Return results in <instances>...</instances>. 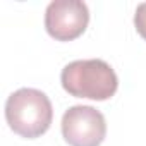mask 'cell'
<instances>
[{
	"label": "cell",
	"instance_id": "obj_1",
	"mask_svg": "<svg viewBox=\"0 0 146 146\" xmlns=\"http://www.w3.org/2000/svg\"><path fill=\"white\" fill-rule=\"evenodd\" d=\"M62 88L76 98L105 102L112 98L119 88L115 70L102 58L74 60L62 69Z\"/></svg>",
	"mask_w": 146,
	"mask_h": 146
},
{
	"label": "cell",
	"instance_id": "obj_2",
	"mask_svg": "<svg viewBox=\"0 0 146 146\" xmlns=\"http://www.w3.org/2000/svg\"><path fill=\"white\" fill-rule=\"evenodd\" d=\"M5 119L9 127L26 139H35L50 129L53 108L50 98L35 88H21L5 102Z\"/></svg>",
	"mask_w": 146,
	"mask_h": 146
},
{
	"label": "cell",
	"instance_id": "obj_3",
	"mask_svg": "<svg viewBox=\"0 0 146 146\" xmlns=\"http://www.w3.org/2000/svg\"><path fill=\"white\" fill-rule=\"evenodd\" d=\"M62 136L69 146H100L107 136V122L100 110L74 105L62 115Z\"/></svg>",
	"mask_w": 146,
	"mask_h": 146
},
{
	"label": "cell",
	"instance_id": "obj_4",
	"mask_svg": "<svg viewBox=\"0 0 146 146\" xmlns=\"http://www.w3.org/2000/svg\"><path fill=\"white\" fill-rule=\"evenodd\" d=\"M90 23L88 5L81 0H53L45 11V29L57 41L79 38Z\"/></svg>",
	"mask_w": 146,
	"mask_h": 146
},
{
	"label": "cell",
	"instance_id": "obj_5",
	"mask_svg": "<svg viewBox=\"0 0 146 146\" xmlns=\"http://www.w3.org/2000/svg\"><path fill=\"white\" fill-rule=\"evenodd\" d=\"M134 26H136V31L139 33V36L143 40H146V2L137 5L136 14H134Z\"/></svg>",
	"mask_w": 146,
	"mask_h": 146
}]
</instances>
